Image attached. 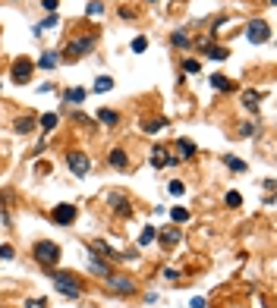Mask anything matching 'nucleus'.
Here are the masks:
<instances>
[{
	"label": "nucleus",
	"instance_id": "nucleus-1",
	"mask_svg": "<svg viewBox=\"0 0 277 308\" xmlns=\"http://www.w3.org/2000/svg\"><path fill=\"white\" fill-rule=\"evenodd\" d=\"M51 274V283H54V289H57V293H63L66 299H79L82 293H85V283L76 277V274H69V270H47Z\"/></svg>",
	"mask_w": 277,
	"mask_h": 308
},
{
	"label": "nucleus",
	"instance_id": "nucleus-2",
	"mask_svg": "<svg viewBox=\"0 0 277 308\" xmlns=\"http://www.w3.org/2000/svg\"><path fill=\"white\" fill-rule=\"evenodd\" d=\"M60 255H63V251H60V245L54 242V239H38V242L32 245V258L38 261L44 270H54V267H57V264H60Z\"/></svg>",
	"mask_w": 277,
	"mask_h": 308
},
{
	"label": "nucleus",
	"instance_id": "nucleus-3",
	"mask_svg": "<svg viewBox=\"0 0 277 308\" xmlns=\"http://www.w3.org/2000/svg\"><path fill=\"white\" fill-rule=\"evenodd\" d=\"M88 251H91V255H98V258H104V261H129V258H136V248H129V251H117L114 245L104 242V239H91Z\"/></svg>",
	"mask_w": 277,
	"mask_h": 308
},
{
	"label": "nucleus",
	"instance_id": "nucleus-4",
	"mask_svg": "<svg viewBox=\"0 0 277 308\" xmlns=\"http://www.w3.org/2000/svg\"><path fill=\"white\" fill-rule=\"evenodd\" d=\"M95 47H98V35L91 32V35H82V38H72V41L63 47V57L79 60V57H85V53H91Z\"/></svg>",
	"mask_w": 277,
	"mask_h": 308
},
{
	"label": "nucleus",
	"instance_id": "nucleus-5",
	"mask_svg": "<svg viewBox=\"0 0 277 308\" xmlns=\"http://www.w3.org/2000/svg\"><path fill=\"white\" fill-rule=\"evenodd\" d=\"M104 286L110 289V293H117V296H133L136 293V280H129L126 274H114V270L104 277Z\"/></svg>",
	"mask_w": 277,
	"mask_h": 308
},
{
	"label": "nucleus",
	"instance_id": "nucleus-6",
	"mask_svg": "<svg viewBox=\"0 0 277 308\" xmlns=\"http://www.w3.org/2000/svg\"><path fill=\"white\" fill-rule=\"evenodd\" d=\"M66 167H69V173L72 176H88V170H91V157L85 154V151H66Z\"/></svg>",
	"mask_w": 277,
	"mask_h": 308
},
{
	"label": "nucleus",
	"instance_id": "nucleus-7",
	"mask_svg": "<svg viewBox=\"0 0 277 308\" xmlns=\"http://www.w3.org/2000/svg\"><path fill=\"white\" fill-rule=\"evenodd\" d=\"M76 217H79V208H76V205H69V202L54 205V211H51V220H54V223H60V227H72V223H76Z\"/></svg>",
	"mask_w": 277,
	"mask_h": 308
},
{
	"label": "nucleus",
	"instance_id": "nucleus-8",
	"mask_svg": "<svg viewBox=\"0 0 277 308\" xmlns=\"http://www.w3.org/2000/svg\"><path fill=\"white\" fill-rule=\"evenodd\" d=\"M32 72H35V63H32L29 57H16L13 66H10V79H13L16 85H26V82L32 79Z\"/></svg>",
	"mask_w": 277,
	"mask_h": 308
},
{
	"label": "nucleus",
	"instance_id": "nucleus-9",
	"mask_svg": "<svg viewBox=\"0 0 277 308\" xmlns=\"http://www.w3.org/2000/svg\"><path fill=\"white\" fill-rule=\"evenodd\" d=\"M107 205H110V211H114L117 217H133V202H129V195L126 192H107Z\"/></svg>",
	"mask_w": 277,
	"mask_h": 308
},
{
	"label": "nucleus",
	"instance_id": "nucleus-10",
	"mask_svg": "<svg viewBox=\"0 0 277 308\" xmlns=\"http://www.w3.org/2000/svg\"><path fill=\"white\" fill-rule=\"evenodd\" d=\"M246 38H249L252 44H265V41H271V25H268L265 19L249 22V25H246Z\"/></svg>",
	"mask_w": 277,
	"mask_h": 308
},
{
	"label": "nucleus",
	"instance_id": "nucleus-11",
	"mask_svg": "<svg viewBox=\"0 0 277 308\" xmlns=\"http://www.w3.org/2000/svg\"><path fill=\"white\" fill-rule=\"evenodd\" d=\"M148 164H152L155 170H161V167H177V164H180V157H177V154H170L167 148H164V145H158V148H152Z\"/></svg>",
	"mask_w": 277,
	"mask_h": 308
},
{
	"label": "nucleus",
	"instance_id": "nucleus-12",
	"mask_svg": "<svg viewBox=\"0 0 277 308\" xmlns=\"http://www.w3.org/2000/svg\"><path fill=\"white\" fill-rule=\"evenodd\" d=\"M180 239H183V230L180 227H164V230H158V242L164 245V248H177L180 245Z\"/></svg>",
	"mask_w": 277,
	"mask_h": 308
},
{
	"label": "nucleus",
	"instance_id": "nucleus-13",
	"mask_svg": "<svg viewBox=\"0 0 277 308\" xmlns=\"http://www.w3.org/2000/svg\"><path fill=\"white\" fill-rule=\"evenodd\" d=\"M198 47L205 50V57H208V60H217V63L230 57V50H227V47H217V44H211V38H202V41H198Z\"/></svg>",
	"mask_w": 277,
	"mask_h": 308
},
{
	"label": "nucleus",
	"instance_id": "nucleus-14",
	"mask_svg": "<svg viewBox=\"0 0 277 308\" xmlns=\"http://www.w3.org/2000/svg\"><path fill=\"white\" fill-rule=\"evenodd\" d=\"M88 270H91V274H95V277H107L110 274V261H104V258H98V255H91V251H88Z\"/></svg>",
	"mask_w": 277,
	"mask_h": 308
},
{
	"label": "nucleus",
	"instance_id": "nucleus-15",
	"mask_svg": "<svg viewBox=\"0 0 277 308\" xmlns=\"http://www.w3.org/2000/svg\"><path fill=\"white\" fill-rule=\"evenodd\" d=\"M208 82H211L214 92H233V88H236V82H233L230 76H224V72H214V76H208Z\"/></svg>",
	"mask_w": 277,
	"mask_h": 308
},
{
	"label": "nucleus",
	"instance_id": "nucleus-16",
	"mask_svg": "<svg viewBox=\"0 0 277 308\" xmlns=\"http://www.w3.org/2000/svg\"><path fill=\"white\" fill-rule=\"evenodd\" d=\"M195 154H198L195 142H189V138H177V157H180V160H192Z\"/></svg>",
	"mask_w": 277,
	"mask_h": 308
},
{
	"label": "nucleus",
	"instance_id": "nucleus-17",
	"mask_svg": "<svg viewBox=\"0 0 277 308\" xmlns=\"http://www.w3.org/2000/svg\"><path fill=\"white\" fill-rule=\"evenodd\" d=\"M107 164L114 167V170H129V154L123 148H114V151L107 154Z\"/></svg>",
	"mask_w": 277,
	"mask_h": 308
},
{
	"label": "nucleus",
	"instance_id": "nucleus-18",
	"mask_svg": "<svg viewBox=\"0 0 277 308\" xmlns=\"http://www.w3.org/2000/svg\"><path fill=\"white\" fill-rule=\"evenodd\" d=\"M57 25H60V16H57V13H47V19H44V22H38V25H35V29H32V35H35V38H41L44 32H51V29H57Z\"/></svg>",
	"mask_w": 277,
	"mask_h": 308
},
{
	"label": "nucleus",
	"instance_id": "nucleus-19",
	"mask_svg": "<svg viewBox=\"0 0 277 308\" xmlns=\"http://www.w3.org/2000/svg\"><path fill=\"white\" fill-rule=\"evenodd\" d=\"M35 66H38V69H57V66H60V53H57V50H44Z\"/></svg>",
	"mask_w": 277,
	"mask_h": 308
},
{
	"label": "nucleus",
	"instance_id": "nucleus-20",
	"mask_svg": "<svg viewBox=\"0 0 277 308\" xmlns=\"http://www.w3.org/2000/svg\"><path fill=\"white\" fill-rule=\"evenodd\" d=\"M38 126H41L44 135H51V132L60 126V117H57V114H41V117H38Z\"/></svg>",
	"mask_w": 277,
	"mask_h": 308
},
{
	"label": "nucleus",
	"instance_id": "nucleus-21",
	"mask_svg": "<svg viewBox=\"0 0 277 308\" xmlns=\"http://www.w3.org/2000/svg\"><path fill=\"white\" fill-rule=\"evenodd\" d=\"M35 126H38V120H35V117H19V120L13 123V129L19 132V135H29V132H35Z\"/></svg>",
	"mask_w": 277,
	"mask_h": 308
},
{
	"label": "nucleus",
	"instance_id": "nucleus-22",
	"mask_svg": "<svg viewBox=\"0 0 277 308\" xmlns=\"http://www.w3.org/2000/svg\"><path fill=\"white\" fill-rule=\"evenodd\" d=\"M88 98V92H85V88H66V92H63V104H82Z\"/></svg>",
	"mask_w": 277,
	"mask_h": 308
},
{
	"label": "nucleus",
	"instance_id": "nucleus-23",
	"mask_svg": "<svg viewBox=\"0 0 277 308\" xmlns=\"http://www.w3.org/2000/svg\"><path fill=\"white\" fill-rule=\"evenodd\" d=\"M98 123H101V126H110V129H114V126L120 123V114H117V110H107V107H101V110H98Z\"/></svg>",
	"mask_w": 277,
	"mask_h": 308
},
{
	"label": "nucleus",
	"instance_id": "nucleus-24",
	"mask_svg": "<svg viewBox=\"0 0 277 308\" xmlns=\"http://www.w3.org/2000/svg\"><path fill=\"white\" fill-rule=\"evenodd\" d=\"M258 104H262V92H252V88H249V92H243V107H246V110H258Z\"/></svg>",
	"mask_w": 277,
	"mask_h": 308
},
{
	"label": "nucleus",
	"instance_id": "nucleus-25",
	"mask_svg": "<svg viewBox=\"0 0 277 308\" xmlns=\"http://www.w3.org/2000/svg\"><path fill=\"white\" fill-rule=\"evenodd\" d=\"M164 126H167V120L164 117H158V120H145L142 123V132H148V135H155V132H161Z\"/></svg>",
	"mask_w": 277,
	"mask_h": 308
},
{
	"label": "nucleus",
	"instance_id": "nucleus-26",
	"mask_svg": "<svg viewBox=\"0 0 277 308\" xmlns=\"http://www.w3.org/2000/svg\"><path fill=\"white\" fill-rule=\"evenodd\" d=\"M155 239H158V227H145V230L139 233V245H142V248H145V245H152Z\"/></svg>",
	"mask_w": 277,
	"mask_h": 308
},
{
	"label": "nucleus",
	"instance_id": "nucleus-27",
	"mask_svg": "<svg viewBox=\"0 0 277 308\" xmlns=\"http://www.w3.org/2000/svg\"><path fill=\"white\" fill-rule=\"evenodd\" d=\"M224 164H227L233 173H246V160H239V157H233V154H224Z\"/></svg>",
	"mask_w": 277,
	"mask_h": 308
},
{
	"label": "nucleus",
	"instance_id": "nucleus-28",
	"mask_svg": "<svg viewBox=\"0 0 277 308\" xmlns=\"http://www.w3.org/2000/svg\"><path fill=\"white\" fill-rule=\"evenodd\" d=\"M170 44H173V47H189L192 41H189V35L180 29V32H173V35H170Z\"/></svg>",
	"mask_w": 277,
	"mask_h": 308
},
{
	"label": "nucleus",
	"instance_id": "nucleus-29",
	"mask_svg": "<svg viewBox=\"0 0 277 308\" xmlns=\"http://www.w3.org/2000/svg\"><path fill=\"white\" fill-rule=\"evenodd\" d=\"M170 220H173L177 227H180V223H186V220H189V211H186V208H180V205L170 208Z\"/></svg>",
	"mask_w": 277,
	"mask_h": 308
},
{
	"label": "nucleus",
	"instance_id": "nucleus-30",
	"mask_svg": "<svg viewBox=\"0 0 277 308\" xmlns=\"http://www.w3.org/2000/svg\"><path fill=\"white\" fill-rule=\"evenodd\" d=\"M110 88H114V79H110V76H98V79H95V92H98V95L110 92Z\"/></svg>",
	"mask_w": 277,
	"mask_h": 308
},
{
	"label": "nucleus",
	"instance_id": "nucleus-31",
	"mask_svg": "<svg viewBox=\"0 0 277 308\" xmlns=\"http://www.w3.org/2000/svg\"><path fill=\"white\" fill-rule=\"evenodd\" d=\"M167 192H170V195H177V198H183V195H186V183H183V179H170Z\"/></svg>",
	"mask_w": 277,
	"mask_h": 308
},
{
	"label": "nucleus",
	"instance_id": "nucleus-32",
	"mask_svg": "<svg viewBox=\"0 0 277 308\" xmlns=\"http://www.w3.org/2000/svg\"><path fill=\"white\" fill-rule=\"evenodd\" d=\"M224 205L227 208H239V205H243V195H239V192H227L224 195Z\"/></svg>",
	"mask_w": 277,
	"mask_h": 308
},
{
	"label": "nucleus",
	"instance_id": "nucleus-33",
	"mask_svg": "<svg viewBox=\"0 0 277 308\" xmlns=\"http://www.w3.org/2000/svg\"><path fill=\"white\" fill-rule=\"evenodd\" d=\"M88 16H104V0H91V4H88Z\"/></svg>",
	"mask_w": 277,
	"mask_h": 308
},
{
	"label": "nucleus",
	"instance_id": "nucleus-34",
	"mask_svg": "<svg viewBox=\"0 0 277 308\" xmlns=\"http://www.w3.org/2000/svg\"><path fill=\"white\" fill-rule=\"evenodd\" d=\"M145 47H148V38H145V35H139V38L133 41V53H145Z\"/></svg>",
	"mask_w": 277,
	"mask_h": 308
},
{
	"label": "nucleus",
	"instance_id": "nucleus-35",
	"mask_svg": "<svg viewBox=\"0 0 277 308\" xmlns=\"http://www.w3.org/2000/svg\"><path fill=\"white\" fill-rule=\"evenodd\" d=\"M16 258V248L13 245H0V261H13Z\"/></svg>",
	"mask_w": 277,
	"mask_h": 308
},
{
	"label": "nucleus",
	"instance_id": "nucleus-36",
	"mask_svg": "<svg viewBox=\"0 0 277 308\" xmlns=\"http://www.w3.org/2000/svg\"><path fill=\"white\" fill-rule=\"evenodd\" d=\"M57 7H60V0H41V10L44 13H57Z\"/></svg>",
	"mask_w": 277,
	"mask_h": 308
},
{
	"label": "nucleus",
	"instance_id": "nucleus-37",
	"mask_svg": "<svg viewBox=\"0 0 277 308\" xmlns=\"http://www.w3.org/2000/svg\"><path fill=\"white\" fill-rule=\"evenodd\" d=\"M26 308H47V299H29Z\"/></svg>",
	"mask_w": 277,
	"mask_h": 308
},
{
	"label": "nucleus",
	"instance_id": "nucleus-38",
	"mask_svg": "<svg viewBox=\"0 0 277 308\" xmlns=\"http://www.w3.org/2000/svg\"><path fill=\"white\" fill-rule=\"evenodd\" d=\"M252 132H255V126H252V123H243V126H239V135H243V138H249Z\"/></svg>",
	"mask_w": 277,
	"mask_h": 308
},
{
	"label": "nucleus",
	"instance_id": "nucleus-39",
	"mask_svg": "<svg viewBox=\"0 0 277 308\" xmlns=\"http://www.w3.org/2000/svg\"><path fill=\"white\" fill-rule=\"evenodd\" d=\"M183 69H186V72H198L202 63H198V60H186V63H183Z\"/></svg>",
	"mask_w": 277,
	"mask_h": 308
},
{
	"label": "nucleus",
	"instance_id": "nucleus-40",
	"mask_svg": "<svg viewBox=\"0 0 277 308\" xmlns=\"http://www.w3.org/2000/svg\"><path fill=\"white\" fill-rule=\"evenodd\" d=\"M164 277H167V280H180V270L177 267H164Z\"/></svg>",
	"mask_w": 277,
	"mask_h": 308
},
{
	"label": "nucleus",
	"instance_id": "nucleus-41",
	"mask_svg": "<svg viewBox=\"0 0 277 308\" xmlns=\"http://www.w3.org/2000/svg\"><path fill=\"white\" fill-rule=\"evenodd\" d=\"M208 305V299H202V296H195L192 302H189V308H205Z\"/></svg>",
	"mask_w": 277,
	"mask_h": 308
},
{
	"label": "nucleus",
	"instance_id": "nucleus-42",
	"mask_svg": "<svg viewBox=\"0 0 277 308\" xmlns=\"http://www.w3.org/2000/svg\"><path fill=\"white\" fill-rule=\"evenodd\" d=\"M72 120H76V123H82V126H88V123H91V120H88V117H82L79 110H72Z\"/></svg>",
	"mask_w": 277,
	"mask_h": 308
},
{
	"label": "nucleus",
	"instance_id": "nucleus-43",
	"mask_svg": "<svg viewBox=\"0 0 277 308\" xmlns=\"http://www.w3.org/2000/svg\"><path fill=\"white\" fill-rule=\"evenodd\" d=\"M148 4H158V0H148Z\"/></svg>",
	"mask_w": 277,
	"mask_h": 308
},
{
	"label": "nucleus",
	"instance_id": "nucleus-44",
	"mask_svg": "<svg viewBox=\"0 0 277 308\" xmlns=\"http://www.w3.org/2000/svg\"><path fill=\"white\" fill-rule=\"evenodd\" d=\"M268 4H274V0H268Z\"/></svg>",
	"mask_w": 277,
	"mask_h": 308
}]
</instances>
